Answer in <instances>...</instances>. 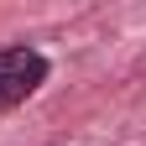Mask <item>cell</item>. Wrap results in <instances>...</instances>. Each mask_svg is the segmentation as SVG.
Returning <instances> with one entry per match:
<instances>
[{"mask_svg":"<svg viewBox=\"0 0 146 146\" xmlns=\"http://www.w3.org/2000/svg\"><path fill=\"white\" fill-rule=\"evenodd\" d=\"M47 73H52L47 52H36V47H26V42L0 47V115L16 110V104H26L36 89L47 84Z\"/></svg>","mask_w":146,"mask_h":146,"instance_id":"cell-1","label":"cell"}]
</instances>
